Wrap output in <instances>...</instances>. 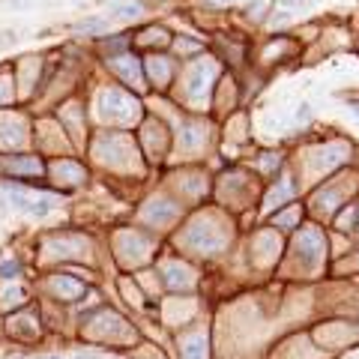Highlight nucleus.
Masks as SVG:
<instances>
[{
  "label": "nucleus",
  "instance_id": "f03ea898",
  "mask_svg": "<svg viewBox=\"0 0 359 359\" xmlns=\"http://www.w3.org/2000/svg\"><path fill=\"white\" fill-rule=\"evenodd\" d=\"M138 12H141V6H138V3H123V6H117V9H114V18L129 21V18H138Z\"/></svg>",
  "mask_w": 359,
  "mask_h": 359
},
{
  "label": "nucleus",
  "instance_id": "7ed1b4c3",
  "mask_svg": "<svg viewBox=\"0 0 359 359\" xmlns=\"http://www.w3.org/2000/svg\"><path fill=\"white\" fill-rule=\"evenodd\" d=\"M21 272V263L18 261H3L0 263V278H18Z\"/></svg>",
  "mask_w": 359,
  "mask_h": 359
},
{
  "label": "nucleus",
  "instance_id": "20e7f679",
  "mask_svg": "<svg viewBox=\"0 0 359 359\" xmlns=\"http://www.w3.org/2000/svg\"><path fill=\"white\" fill-rule=\"evenodd\" d=\"M308 117H311V108L308 105H299L296 108V120H308Z\"/></svg>",
  "mask_w": 359,
  "mask_h": 359
},
{
  "label": "nucleus",
  "instance_id": "f257e3e1",
  "mask_svg": "<svg viewBox=\"0 0 359 359\" xmlns=\"http://www.w3.org/2000/svg\"><path fill=\"white\" fill-rule=\"evenodd\" d=\"M111 27V18H99V15H93V18H81L78 24H75V30L78 33H102Z\"/></svg>",
  "mask_w": 359,
  "mask_h": 359
},
{
  "label": "nucleus",
  "instance_id": "39448f33",
  "mask_svg": "<svg viewBox=\"0 0 359 359\" xmlns=\"http://www.w3.org/2000/svg\"><path fill=\"white\" fill-rule=\"evenodd\" d=\"M207 6H225V3H240V0H204Z\"/></svg>",
  "mask_w": 359,
  "mask_h": 359
}]
</instances>
